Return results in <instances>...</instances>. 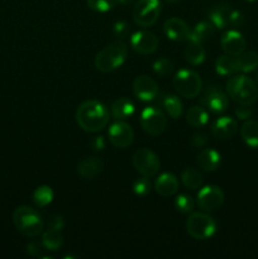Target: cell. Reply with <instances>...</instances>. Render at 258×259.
Here are the masks:
<instances>
[{
    "instance_id": "cell-1",
    "label": "cell",
    "mask_w": 258,
    "mask_h": 259,
    "mask_svg": "<svg viewBox=\"0 0 258 259\" xmlns=\"http://www.w3.org/2000/svg\"><path fill=\"white\" fill-rule=\"evenodd\" d=\"M75 118L82 131L96 133L103 131L108 125L110 120V113L100 101L88 100L78 106Z\"/></svg>"
},
{
    "instance_id": "cell-2",
    "label": "cell",
    "mask_w": 258,
    "mask_h": 259,
    "mask_svg": "<svg viewBox=\"0 0 258 259\" xmlns=\"http://www.w3.org/2000/svg\"><path fill=\"white\" fill-rule=\"evenodd\" d=\"M228 96L240 105H252L258 99V88L254 81L245 75L229 78L225 86Z\"/></svg>"
},
{
    "instance_id": "cell-3",
    "label": "cell",
    "mask_w": 258,
    "mask_h": 259,
    "mask_svg": "<svg viewBox=\"0 0 258 259\" xmlns=\"http://www.w3.org/2000/svg\"><path fill=\"white\" fill-rule=\"evenodd\" d=\"M126 55H128V47L123 40L110 43L95 56L96 70L103 73L113 72L125 62Z\"/></svg>"
},
{
    "instance_id": "cell-4",
    "label": "cell",
    "mask_w": 258,
    "mask_h": 259,
    "mask_svg": "<svg viewBox=\"0 0 258 259\" xmlns=\"http://www.w3.org/2000/svg\"><path fill=\"white\" fill-rule=\"evenodd\" d=\"M13 223L18 232L29 238L38 237L43 232V227H45V223H43L39 212L33 207L25 206V205L18 206L14 210Z\"/></svg>"
},
{
    "instance_id": "cell-5",
    "label": "cell",
    "mask_w": 258,
    "mask_h": 259,
    "mask_svg": "<svg viewBox=\"0 0 258 259\" xmlns=\"http://www.w3.org/2000/svg\"><path fill=\"white\" fill-rule=\"evenodd\" d=\"M174 88L177 93L186 99H195L202 90V80L197 72L189 68L177 71L174 77Z\"/></svg>"
},
{
    "instance_id": "cell-6",
    "label": "cell",
    "mask_w": 258,
    "mask_h": 259,
    "mask_svg": "<svg viewBox=\"0 0 258 259\" xmlns=\"http://www.w3.org/2000/svg\"><path fill=\"white\" fill-rule=\"evenodd\" d=\"M186 230L194 239H209L217 232V222L205 212H192L186 220Z\"/></svg>"
},
{
    "instance_id": "cell-7",
    "label": "cell",
    "mask_w": 258,
    "mask_h": 259,
    "mask_svg": "<svg viewBox=\"0 0 258 259\" xmlns=\"http://www.w3.org/2000/svg\"><path fill=\"white\" fill-rule=\"evenodd\" d=\"M161 0H137L133 8V19L139 27H152L161 14Z\"/></svg>"
},
{
    "instance_id": "cell-8",
    "label": "cell",
    "mask_w": 258,
    "mask_h": 259,
    "mask_svg": "<svg viewBox=\"0 0 258 259\" xmlns=\"http://www.w3.org/2000/svg\"><path fill=\"white\" fill-rule=\"evenodd\" d=\"M139 124L142 129L149 136H159L166 129L167 119L161 109L156 106H148L142 110Z\"/></svg>"
},
{
    "instance_id": "cell-9",
    "label": "cell",
    "mask_w": 258,
    "mask_h": 259,
    "mask_svg": "<svg viewBox=\"0 0 258 259\" xmlns=\"http://www.w3.org/2000/svg\"><path fill=\"white\" fill-rule=\"evenodd\" d=\"M132 163L142 176L147 177L156 176L161 167V162L157 154L148 148L137 149L132 157Z\"/></svg>"
},
{
    "instance_id": "cell-10",
    "label": "cell",
    "mask_w": 258,
    "mask_h": 259,
    "mask_svg": "<svg viewBox=\"0 0 258 259\" xmlns=\"http://www.w3.org/2000/svg\"><path fill=\"white\" fill-rule=\"evenodd\" d=\"M200 103L206 110L214 114H222L228 109L229 99L228 94H225L219 85H209L202 94Z\"/></svg>"
},
{
    "instance_id": "cell-11",
    "label": "cell",
    "mask_w": 258,
    "mask_h": 259,
    "mask_svg": "<svg viewBox=\"0 0 258 259\" xmlns=\"http://www.w3.org/2000/svg\"><path fill=\"white\" fill-rule=\"evenodd\" d=\"M197 206L202 211H215L220 209L224 204V192L220 187L215 185H209V186L201 187V190L197 194Z\"/></svg>"
},
{
    "instance_id": "cell-12",
    "label": "cell",
    "mask_w": 258,
    "mask_h": 259,
    "mask_svg": "<svg viewBox=\"0 0 258 259\" xmlns=\"http://www.w3.org/2000/svg\"><path fill=\"white\" fill-rule=\"evenodd\" d=\"M109 141L116 148H126L134 141V132L132 126L124 120H116L111 124L108 132Z\"/></svg>"
},
{
    "instance_id": "cell-13",
    "label": "cell",
    "mask_w": 258,
    "mask_h": 259,
    "mask_svg": "<svg viewBox=\"0 0 258 259\" xmlns=\"http://www.w3.org/2000/svg\"><path fill=\"white\" fill-rule=\"evenodd\" d=\"M131 46L139 55H152L158 47V38L148 30H138L132 34Z\"/></svg>"
},
{
    "instance_id": "cell-14",
    "label": "cell",
    "mask_w": 258,
    "mask_h": 259,
    "mask_svg": "<svg viewBox=\"0 0 258 259\" xmlns=\"http://www.w3.org/2000/svg\"><path fill=\"white\" fill-rule=\"evenodd\" d=\"M133 93L141 101H152L158 95V85L147 75L137 76L133 81Z\"/></svg>"
},
{
    "instance_id": "cell-15",
    "label": "cell",
    "mask_w": 258,
    "mask_h": 259,
    "mask_svg": "<svg viewBox=\"0 0 258 259\" xmlns=\"http://www.w3.org/2000/svg\"><path fill=\"white\" fill-rule=\"evenodd\" d=\"M163 32L168 39L175 42H186L191 30L185 20L180 18H169L164 22Z\"/></svg>"
},
{
    "instance_id": "cell-16",
    "label": "cell",
    "mask_w": 258,
    "mask_h": 259,
    "mask_svg": "<svg viewBox=\"0 0 258 259\" xmlns=\"http://www.w3.org/2000/svg\"><path fill=\"white\" fill-rule=\"evenodd\" d=\"M220 45H222V50L227 55L238 56L242 52H244L247 43H245V39L242 33L235 29H232L223 34Z\"/></svg>"
},
{
    "instance_id": "cell-17",
    "label": "cell",
    "mask_w": 258,
    "mask_h": 259,
    "mask_svg": "<svg viewBox=\"0 0 258 259\" xmlns=\"http://www.w3.org/2000/svg\"><path fill=\"white\" fill-rule=\"evenodd\" d=\"M237 120L230 116H220L211 124V134L218 139H230L237 134Z\"/></svg>"
},
{
    "instance_id": "cell-18",
    "label": "cell",
    "mask_w": 258,
    "mask_h": 259,
    "mask_svg": "<svg viewBox=\"0 0 258 259\" xmlns=\"http://www.w3.org/2000/svg\"><path fill=\"white\" fill-rule=\"evenodd\" d=\"M232 7L227 3H219L210 8L207 17L211 24L218 29H224L229 25V17L232 13Z\"/></svg>"
},
{
    "instance_id": "cell-19",
    "label": "cell",
    "mask_w": 258,
    "mask_h": 259,
    "mask_svg": "<svg viewBox=\"0 0 258 259\" xmlns=\"http://www.w3.org/2000/svg\"><path fill=\"white\" fill-rule=\"evenodd\" d=\"M104 163L98 157H86L78 163L77 174L83 180H94L101 174Z\"/></svg>"
},
{
    "instance_id": "cell-20",
    "label": "cell",
    "mask_w": 258,
    "mask_h": 259,
    "mask_svg": "<svg viewBox=\"0 0 258 259\" xmlns=\"http://www.w3.org/2000/svg\"><path fill=\"white\" fill-rule=\"evenodd\" d=\"M154 189H156L157 194L163 197L174 196L179 190V180L174 174L164 172L157 177L156 182H154Z\"/></svg>"
},
{
    "instance_id": "cell-21",
    "label": "cell",
    "mask_w": 258,
    "mask_h": 259,
    "mask_svg": "<svg viewBox=\"0 0 258 259\" xmlns=\"http://www.w3.org/2000/svg\"><path fill=\"white\" fill-rule=\"evenodd\" d=\"M197 164L204 171L214 172L222 164V156L215 149L205 148L197 154Z\"/></svg>"
},
{
    "instance_id": "cell-22",
    "label": "cell",
    "mask_w": 258,
    "mask_h": 259,
    "mask_svg": "<svg viewBox=\"0 0 258 259\" xmlns=\"http://www.w3.org/2000/svg\"><path fill=\"white\" fill-rule=\"evenodd\" d=\"M136 111L133 101L126 98H119L111 104L110 114L116 120H126L131 118Z\"/></svg>"
},
{
    "instance_id": "cell-23",
    "label": "cell",
    "mask_w": 258,
    "mask_h": 259,
    "mask_svg": "<svg viewBox=\"0 0 258 259\" xmlns=\"http://www.w3.org/2000/svg\"><path fill=\"white\" fill-rule=\"evenodd\" d=\"M187 45L185 47V60L187 61L189 63L194 66H199L201 65L202 62L205 61V50L202 47V43L196 42V40H192V39H187L186 40Z\"/></svg>"
},
{
    "instance_id": "cell-24",
    "label": "cell",
    "mask_w": 258,
    "mask_h": 259,
    "mask_svg": "<svg viewBox=\"0 0 258 259\" xmlns=\"http://www.w3.org/2000/svg\"><path fill=\"white\" fill-rule=\"evenodd\" d=\"M215 34V27L211 24V22H200L197 23L196 25L194 27V29L190 32V35L187 39H192L196 40L199 43H204L206 40L211 39L212 35Z\"/></svg>"
},
{
    "instance_id": "cell-25",
    "label": "cell",
    "mask_w": 258,
    "mask_h": 259,
    "mask_svg": "<svg viewBox=\"0 0 258 259\" xmlns=\"http://www.w3.org/2000/svg\"><path fill=\"white\" fill-rule=\"evenodd\" d=\"M238 65V72L248 73L258 67V53L254 51H244L240 55L235 56Z\"/></svg>"
},
{
    "instance_id": "cell-26",
    "label": "cell",
    "mask_w": 258,
    "mask_h": 259,
    "mask_svg": "<svg viewBox=\"0 0 258 259\" xmlns=\"http://www.w3.org/2000/svg\"><path fill=\"white\" fill-rule=\"evenodd\" d=\"M240 137L250 148H258V121L245 120L240 126Z\"/></svg>"
},
{
    "instance_id": "cell-27",
    "label": "cell",
    "mask_w": 258,
    "mask_h": 259,
    "mask_svg": "<svg viewBox=\"0 0 258 259\" xmlns=\"http://www.w3.org/2000/svg\"><path fill=\"white\" fill-rule=\"evenodd\" d=\"M186 121L190 126L192 128H202L209 121V114H207L206 109L204 106H191L187 110L186 114Z\"/></svg>"
},
{
    "instance_id": "cell-28",
    "label": "cell",
    "mask_w": 258,
    "mask_h": 259,
    "mask_svg": "<svg viewBox=\"0 0 258 259\" xmlns=\"http://www.w3.org/2000/svg\"><path fill=\"white\" fill-rule=\"evenodd\" d=\"M215 71L218 75L230 76L238 72V65L235 56L223 55L219 56L215 61Z\"/></svg>"
},
{
    "instance_id": "cell-29",
    "label": "cell",
    "mask_w": 258,
    "mask_h": 259,
    "mask_svg": "<svg viewBox=\"0 0 258 259\" xmlns=\"http://www.w3.org/2000/svg\"><path fill=\"white\" fill-rule=\"evenodd\" d=\"M161 105L166 110V113L171 116L172 119H179L182 114V103L176 95L172 94H163L159 100Z\"/></svg>"
},
{
    "instance_id": "cell-30",
    "label": "cell",
    "mask_w": 258,
    "mask_h": 259,
    "mask_svg": "<svg viewBox=\"0 0 258 259\" xmlns=\"http://www.w3.org/2000/svg\"><path fill=\"white\" fill-rule=\"evenodd\" d=\"M181 181L186 189L197 190L204 184L201 172L195 168H185L181 174Z\"/></svg>"
},
{
    "instance_id": "cell-31",
    "label": "cell",
    "mask_w": 258,
    "mask_h": 259,
    "mask_svg": "<svg viewBox=\"0 0 258 259\" xmlns=\"http://www.w3.org/2000/svg\"><path fill=\"white\" fill-rule=\"evenodd\" d=\"M42 244L46 250L48 252H56V250L61 249L63 244V238L61 235V232L57 230H51L48 229L42 234Z\"/></svg>"
},
{
    "instance_id": "cell-32",
    "label": "cell",
    "mask_w": 258,
    "mask_h": 259,
    "mask_svg": "<svg viewBox=\"0 0 258 259\" xmlns=\"http://www.w3.org/2000/svg\"><path fill=\"white\" fill-rule=\"evenodd\" d=\"M53 196V190L50 186H39L35 189V191L33 192V202H34L37 206L45 207L47 205H50L52 202Z\"/></svg>"
},
{
    "instance_id": "cell-33",
    "label": "cell",
    "mask_w": 258,
    "mask_h": 259,
    "mask_svg": "<svg viewBox=\"0 0 258 259\" xmlns=\"http://www.w3.org/2000/svg\"><path fill=\"white\" fill-rule=\"evenodd\" d=\"M194 206V199L186 194L177 195L176 199H175V207H176L180 212H182V214H190V212H192Z\"/></svg>"
},
{
    "instance_id": "cell-34",
    "label": "cell",
    "mask_w": 258,
    "mask_h": 259,
    "mask_svg": "<svg viewBox=\"0 0 258 259\" xmlns=\"http://www.w3.org/2000/svg\"><path fill=\"white\" fill-rule=\"evenodd\" d=\"M175 70L174 62L168 58H158V60L154 61L153 63V71L158 76H162V77H166V76L171 75Z\"/></svg>"
},
{
    "instance_id": "cell-35",
    "label": "cell",
    "mask_w": 258,
    "mask_h": 259,
    "mask_svg": "<svg viewBox=\"0 0 258 259\" xmlns=\"http://www.w3.org/2000/svg\"><path fill=\"white\" fill-rule=\"evenodd\" d=\"M119 0H86V4L91 10L98 13H105L113 9Z\"/></svg>"
},
{
    "instance_id": "cell-36",
    "label": "cell",
    "mask_w": 258,
    "mask_h": 259,
    "mask_svg": "<svg viewBox=\"0 0 258 259\" xmlns=\"http://www.w3.org/2000/svg\"><path fill=\"white\" fill-rule=\"evenodd\" d=\"M151 190H152V184L149 177L141 176L134 181L133 191L134 194L138 195V196H147V195L151 192Z\"/></svg>"
},
{
    "instance_id": "cell-37",
    "label": "cell",
    "mask_w": 258,
    "mask_h": 259,
    "mask_svg": "<svg viewBox=\"0 0 258 259\" xmlns=\"http://www.w3.org/2000/svg\"><path fill=\"white\" fill-rule=\"evenodd\" d=\"M129 32H131V25L126 22H124V20H119V22L114 24L113 34L118 40H123L124 38L128 37Z\"/></svg>"
},
{
    "instance_id": "cell-38",
    "label": "cell",
    "mask_w": 258,
    "mask_h": 259,
    "mask_svg": "<svg viewBox=\"0 0 258 259\" xmlns=\"http://www.w3.org/2000/svg\"><path fill=\"white\" fill-rule=\"evenodd\" d=\"M45 247H43L42 242H30L29 244L27 245V253L30 255V257L35 258H47L45 255Z\"/></svg>"
},
{
    "instance_id": "cell-39",
    "label": "cell",
    "mask_w": 258,
    "mask_h": 259,
    "mask_svg": "<svg viewBox=\"0 0 258 259\" xmlns=\"http://www.w3.org/2000/svg\"><path fill=\"white\" fill-rule=\"evenodd\" d=\"M244 20H245V17L240 10H235V9L232 10L229 17V25H232V27L234 28H238L240 27V25H243Z\"/></svg>"
},
{
    "instance_id": "cell-40",
    "label": "cell",
    "mask_w": 258,
    "mask_h": 259,
    "mask_svg": "<svg viewBox=\"0 0 258 259\" xmlns=\"http://www.w3.org/2000/svg\"><path fill=\"white\" fill-rule=\"evenodd\" d=\"M234 113L235 116H237L238 119H240V120H248V119L252 116L253 111L252 109H250V105H240V104H238Z\"/></svg>"
},
{
    "instance_id": "cell-41",
    "label": "cell",
    "mask_w": 258,
    "mask_h": 259,
    "mask_svg": "<svg viewBox=\"0 0 258 259\" xmlns=\"http://www.w3.org/2000/svg\"><path fill=\"white\" fill-rule=\"evenodd\" d=\"M63 228H65V219H63V217H61V215H53V217H51V219L48 220V229L61 232Z\"/></svg>"
},
{
    "instance_id": "cell-42",
    "label": "cell",
    "mask_w": 258,
    "mask_h": 259,
    "mask_svg": "<svg viewBox=\"0 0 258 259\" xmlns=\"http://www.w3.org/2000/svg\"><path fill=\"white\" fill-rule=\"evenodd\" d=\"M192 144H194L195 147H204L205 144H206L207 142V134L204 133V132H195L194 134H192Z\"/></svg>"
},
{
    "instance_id": "cell-43",
    "label": "cell",
    "mask_w": 258,
    "mask_h": 259,
    "mask_svg": "<svg viewBox=\"0 0 258 259\" xmlns=\"http://www.w3.org/2000/svg\"><path fill=\"white\" fill-rule=\"evenodd\" d=\"M91 147H93V149L95 152L103 151V149L105 148V139H104V137H95V138L91 141Z\"/></svg>"
},
{
    "instance_id": "cell-44",
    "label": "cell",
    "mask_w": 258,
    "mask_h": 259,
    "mask_svg": "<svg viewBox=\"0 0 258 259\" xmlns=\"http://www.w3.org/2000/svg\"><path fill=\"white\" fill-rule=\"evenodd\" d=\"M134 0H119V3H120V4H123V5H128V4H132V3H133Z\"/></svg>"
},
{
    "instance_id": "cell-45",
    "label": "cell",
    "mask_w": 258,
    "mask_h": 259,
    "mask_svg": "<svg viewBox=\"0 0 258 259\" xmlns=\"http://www.w3.org/2000/svg\"><path fill=\"white\" fill-rule=\"evenodd\" d=\"M164 2L169 3V4H175V3H179V2H181V0H164Z\"/></svg>"
},
{
    "instance_id": "cell-46",
    "label": "cell",
    "mask_w": 258,
    "mask_h": 259,
    "mask_svg": "<svg viewBox=\"0 0 258 259\" xmlns=\"http://www.w3.org/2000/svg\"><path fill=\"white\" fill-rule=\"evenodd\" d=\"M247 2H255V0H247Z\"/></svg>"
},
{
    "instance_id": "cell-47",
    "label": "cell",
    "mask_w": 258,
    "mask_h": 259,
    "mask_svg": "<svg viewBox=\"0 0 258 259\" xmlns=\"http://www.w3.org/2000/svg\"><path fill=\"white\" fill-rule=\"evenodd\" d=\"M257 81H258V75H257Z\"/></svg>"
}]
</instances>
